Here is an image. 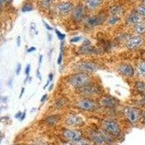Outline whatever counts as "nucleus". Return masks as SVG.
<instances>
[{"mask_svg": "<svg viewBox=\"0 0 145 145\" xmlns=\"http://www.w3.org/2000/svg\"><path fill=\"white\" fill-rule=\"evenodd\" d=\"M66 81L68 83V84H70L72 87L79 89L91 84V77L88 73L80 72L70 75L67 77Z\"/></svg>", "mask_w": 145, "mask_h": 145, "instance_id": "f257e3e1", "label": "nucleus"}, {"mask_svg": "<svg viewBox=\"0 0 145 145\" xmlns=\"http://www.w3.org/2000/svg\"><path fill=\"white\" fill-rule=\"evenodd\" d=\"M76 106L78 109L84 111H94L99 107V105L97 102L88 97H84L78 100L76 103Z\"/></svg>", "mask_w": 145, "mask_h": 145, "instance_id": "f03ea898", "label": "nucleus"}, {"mask_svg": "<svg viewBox=\"0 0 145 145\" xmlns=\"http://www.w3.org/2000/svg\"><path fill=\"white\" fill-rule=\"evenodd\" d=\"M77 89L78 90L79 94L83 96L84 97L88 98L91 97H94L96 95H99L102 92V88L100 86H97L96 84H92L91 83L87 86Z\"/></svg>", "mask_w": 145, "mask_h": 145, "instance_id": "7ed1b4c3", "label": "nucleus"}, {"mask_svg": "<svg viewBox=\"0 0 145 145\" xmlns=\"http://www.w3.org/2000/svg\"><path fill=\"white\" fill-rule=\"evenodd\" d=\"M74 69L76 71L85 73H91L94 72L99 69V66L97 63L90 61H82L76 63L74 65Z\"/></svg>", "mask_w": 145, "mask_h": 145, "instance_id": "20e7f679", "label": "nucleus"}, {"mask_svg": "<svg viewBox=\"0 0 145 145\" xmlns=\"http://www.w3.org/2000/svg\"><path fill=\"white\" fill-rule=\"evenodd\" d=\"M123 114L127 120L131 123H137L141 117L140 110L133 107H124Z\"/></svg>", "mask_w": 145, "mask_h": 145, "instance_id": "39448f33", "label": "nucleus"}, {"mask_svg": "<svg viewBox=\"0 0 145 145\" xmlns=\"http://www.w3.org/2000/svg\"><path fill=\"white\" fill-rule=\"evenodd\" d=\"M103 126L108 134L113 136H119L120 134V125L118 123L113 120H105L103 122Z\"/></svg>", "mask_w": 145, "mask_h": 145, "instance_id": "423d86ee", "label": "nucleus"}, {"mask_svg": "<svg viewBox=\"0 0 145 145\" xmlns=\"http://www.w3.org/2000/svg\"><path fill=\"white\" fill-rule=\"evenodd\" d=\"M56 10L59 15L65 17L70 15L73 11L74 5L71 2H62L57 5Z\"/></svg>", "mask_w": 145, "mask_h": 145, "instance_id": "0eeeda50", "label": "nucleus"}, {"mask_svg": "<svg viewBox=\"0 0 145 145\" xmlns=\"http://www.w3.org/2000/svg\"><path fill=\"white\" fill-rule=\"evenodd\" d=\"M105 14H99V15L89 17L85 20V25L88 27H95L101 25L106 20Z\"/></svg>", "mask_w": 145, "mask_h": 145, "instance_id": "6e6552de", "label": "nucleus"}, {"mask_svg": "<svg viewBox=\"0 0 145 145\" xmlns=\"http://www.w3.org/2000/svg\"><path fill=\"white\" fill-rule=\"evenodd\" d=\"M144 44V39L141 36H137L129 39L125 42V46L130 50H137L142 46Z\"/></svg>", "mask_w": 145, "mask_h": 145, "instance_id": "1a4fd4ad", "label": "nucleus"}, {"mask_svg": "<svg viewBox=\"0 0 145 145\" xmlns=\"http://www.w3.org/2000/svg\"><path fill=\"white\" fill-rule=\"evenodd\" d=\"M117 71L120 74L125 77L131 78L134 75V69L129 63H120L117 66Z\"/></svg>", "mask_w": 145, "mask_h": 145, "instance_id": "9d476101", "label": "nucleus"}, {"mask_svg": "<svg viewBox=\"0 0 145 145\" xmlns=\"http://www.w3.org/2000/svg\"><path fill=\"white\" fill-rule=\"evenodd\" d=\"M99 104L104 107L107 108H113L119 104V102L117 99L111 96H105L101 98L99 101Z\"/></svg>", "mask_w": 145, "mask_h": 145, "instance_id": "9b49d317", "label": "nucleus"}, {"mask_svg": "<svg viewBox=\"0 0 145 145\" xmlns=\"http://www.w3.org/2000/svg\"><path fill=\"white\" fill-rule=\"evenodd\" d=\"M86 8L83 5H78L72 11V16L75 21L79 22L84 20L86 17Z\"/></svg>", "mask_w": 145, "mask_h": 145, "instance_id": "f8f14e48", "label": "nucleus"}, {"mask_svg": "<svg viewBox=\"0 0 145 145\" xmlns=\"http://www.w3.org/2000/svg\"><path fill=\"white\" fill-rule=\"evenodd\" d=\"M144 17L137 12H133L130 15H128L126 18V23L127 24L131 25H136L138 23H143Z\"/></svg>", "mask_w": 145, "mask_h": 145, "instance_id": "ddd939ff", "label": "nucleus"}, {"mask_svg": "<svg viewBox=\"0 0 145 145\" xmlns=\"http://www.w3.org/2000/svg\"><path fill=\"white\" fill-rule=\"evenodd\" d=\"M63 136L71 142L77 141L81 138V135L79 132L75 130H71V129H68V130L65 131L63 132Z\"/></svg>", "mask_w": 145, "mask_h": 145, "instance_id": "4468645a", "label": "nucleus"}, {"mask_svg": "<svg viewBox=\"0 0 145 145\" xmlns=\"http://www.w3.org/2000/svg\"><path fill=\"white\" fill-rule=\"evenodd\" d=\"M65 123L69 126H77L81 125L84 123V120L78 116H71L66 119Z\"/></svg>", "mask_w": 145, "mask_h": 145, "instance_id": "2eb2a0df", "label": "nucleus"}, {"mask_svg": "<svg viewBox=\"0 0 145 145\" xmlns=\"http://www.w3.org/2000/svg\"><path fill=\"white\" fill-rule=\"evenodd\" d=\"M103 4V0H86L85 5L89 10L94 11L99 9Z\"/></svg>", "mask_w": 145, "mask_h": 145, "instance_id": "dca6fc26", "label": "nucleus"}, {"mask_svg": "<svg viewBox=\"0 0 145 145\" xmlns=\"http://www.w3.org/2000/svg\"><path fill=\"white\" fill-rule=\"evenodd\" d=\"M79 52L81 54H98L97 49L92 46L91 45H88V46H82L79 49Z\"/></svg>", "mask_w": 145, "mask_h": 145, "instance_id": "f3484780", "label": "nucleus"}, {"mask_svg": "<svg viewBox=\"0 0 145 145\" xmlns=\"http://www.w3.org/2000/svg\"><path fill=\"white\" fill-rule=\"evenodd\" d=\"M110 12L111 15L120 17L123 13V9L120 5H113L110 8Z\"/></svg>", "mask_w": 145, "mask_h": 145, "instance_id": "a211bd4d", "label": "nucleus"}, {"mask_svg": "<svg viewBox=\"0 0 145 145\" xmlns=\"http://www.w3.org/2000/svg\"><path fill=\"white\" fill-rule=\"evenodd\" d=\"M68 104V100L67 99V98L65 97H61L59 98V99H57L54 102V107L57 109H62L64 108L65 107L67 106V105Z\"/></svg>", "mask_w": 145, "mask_h": 145, "instance_id": "6ab92c4d", "label": "nucleus"}, {"mask_svg": "<svg viewBox=\"0 0 145 145\" xmlns=\"http://www.w3.org/2000/svg\"><path fill=\"white\" fill-rule=\"evenodd\" d=\"M91 138H92L93 142L95 143L96 145H103L105 142L103 137L99 133H94V134H92Z\"/></svg>", "mask_w": 145, "mask_h": 145, "instance_id": "aec40b11", "label": "nucleus"}, {"mask_svg": "<svg viewBox=\"0 0 145 145\" xmlns=\"http://www.w3.org/2000/svg\"><path fill=\"white\" fill-rule=\"evenodd\" d=\"M60 118V116H57V115H54V116H49L48 118H46L45 119V121L48 124H50V125H55L58 122V120H59Z\"/></svg>", "mask_w": 145, "mask_h": 145, "instance_id": "412c9836", "label": "nucleus"}, {"mask_svg": "<svg viewBox=\"0 0 145 145\" xmlns=\"http://www.w3.org/2000/svg\"><path fill=\"white\" fill-rule=\"evenodd\" d=\"M134 31L138 34L142 35L145 33V23H141L134 25Z\"/></svg>", "mask_w": 145, "mask_h": 145, "instance_id": "4be33fe9", "label": "nucleus"}, {"mask_svg": "<svg viewBox=\"0 0 145 145\" xmlns=\"http://www.w3.org/2000/svg\"><path fill=\"white\" fill-rule=\"evenodd\" d=\"M136 89L139 93L145 94V83L142 81H137L136 83Z\"/></svg>", "mask_w": 145, "mask_h": 145, "instance_id": "5701e85b", "label": "nucleus"}, {"mask_svg": "<svg viewBox=\"0 0 145 145\" xmlns=\"http://www.w3.org/2000/svg\"><path fill=\"white\" fill-rule=\"evenodd\" d=\"M57 0H41L40 2V5H41V7H43L44 9H47L50 7L52 5L54 2H56Z\"/></svg>", "mask_w": 145, "mask_h": 145, "instance_id": "b1692460", "label": "nucleus"}, {"mask_svg": "<svg viewBox=\"0 0 145 145\" xmlns=\"http://www.w3.org/2000/svg\"><path fill=\"white\" fill-rule=\"evenodd\" d=\"M120 17L115 16V15H110V17L108 19V24L110 25H116L118 23L120 22Z\"/></svg>", "mask_w": 145, "mask_h": 145, "instance_id": "393cba45", "label": "nucleus"}, {"mask_svg": "<svg viewBox=\"0 0 145 145\" xmlns=\"http://www.w3.org/2000/svg\"><path fill=\"white\" fill-rule=\"evenodd\" d=\"M138 71L139 74L145 77V62H141L138 65Z\"/></svg>", "mask_w": 145, "mask_h": 145, "instance_id": "a878e982", "label": "nucleus"}, {"mask_svg": "<svg viewBox=\"0 0 145 145\" xmlns=\"http://www.w3.org/2000/svg\"><path fill=\"white\" fill-rule=\"evenodd\" d=\"M33 10V6L31 4H25L22 7V12H28Z\"/></svg>", "mask_w": 145, "mask_h": 145, "instance_id": "bb28decb", "label": "nucleus"}, {"mask_svg": "<svg viewBox=\"0 0 145 145\" xmlns=\"http://www.w3.org/2000/svg\"><path fill=\"white\" fill-rule=\"evenodd\" d=\"M137 12L145 18V5H141L137 7Z\"/></svg>", "mask_w": 145, "mask_h": 145, "instance_id": "cd10ccee", "label": "nucleus"}, {"mask_svg": "<svg viewBox=\"0 0 145 145\" xmlns=\"http://www.w3.org/2000/svg\"><path fill=\"white\" fill-rule=\"evenodd\" d=\"M72 142V144L73 145H89V144H88V142H86V140L83 139L82 138L78 139V140L74 141V142Z\"/></svg>", "mask_w": 145, "mask_h": 145, "instance_id": "c85d7f7f", "label": "nucleus"}, {"mask_svg": "<svg viewBox=\"0 0 145 145\" xmlns=\"http://www.w3.org/2000/svg\"><path fill=\"white\" fill-rule=\"evenodd\" d=\"M54 31H55V33H56L58 39H59L60 41H63V40L65 39V34H63V33H62L61 32L59 31V30H57V29H55Z\"/></svg>", "mask_w": 145, "mask_h": 145, "instance_id": "c756f323", "label": "nucleus"}, {"mask_svg": "<svg viewBox=\"0 0 145 145\" xmlns=\"http://www.w3.org/2000/svg\"><path fill=\"white\" fill-rule=\"evenodd\" d=\"M81 39V36H76V37H73V38L71 39V42H72V43H77V42H78Z\"/></svg>", "mask_w": 145, "mask_h": 145, "instance_id": "7c9ffc66", "label": "nucleus"}, {"mask_svg": "<svg viewBox=\"0 0 145 145\" xmlns=\"http://www.w3.org/2000/svg\"><path fill=\"white\" fill-rule=\"evenodd\" d=\"M30 71H31V65H28L26 66V68H25V74H26L27 77H29Z\"/></svg>", "mask_w": 145, "mask_h": 145, "instance_id": "2f4dec72", "label": "nucleus"}, {"mask_svg": "<svg viewBox=\"0 0 145 145\" xmlns=\"http://www.w3.org/2000/svg\"><path fill=\"white\" fill-rule=\"evenodd\" d=\"M62 61H63V53L60 52L57 59V64L60 65L62 63Z\"/></svg>", "mask_w": 145, "mask_h": 145, "instance_id": "473e14b6", "label": "nucleus"}, {"mask_svg": "<svg viewBox=\"0 0 145 145\" xmlns=\"http://www.w3.org/2000/svg\"><path fill=\"white\" fill-rule=\"evenodd\" d=\"M42 22H43V23H44V25L45 28H46V29L48 30V31H52V30H53V28H52V27L50 26V25H49V24H47V23H46V22L44 21V20H42Z\"/></svg>", "mask_w": 145, "mask_h": 145, "instance_id": "72a5a7b5", "label": "nucleus"}, {"mask_svg": "<svg viewBox=\"0 0 145 145\" xmlns=\"http://www.w3.org/2000/svg\"><path fill=\"white\" fill-rule=\"evenodd\" d=\"M20 71H21V65L18 64V66H17V69H16V74L18 75L20 72Z\"/></svg>", "mask_w": 145, "mask_h": 145, "instance_id": "f704fd0d", "label": "nucleus"}, {"mask_svg": "<svg viewBox=\"0 0 145 145\" xmlns=\"http://www.w3.org/2000/svg\"><path fill=\"white\" fill-rule=\"evenodd\" d=\"M36 50V47H34V46H31V47L28 48V50H27V52H28V53L32 52H34Z\"/></svg>", "mask_w": 145, "mask_h": 145, "instance_id": "c9c22d12", "label": "nucleus"}, {"mask_svg": "<svg viewBox=\"0 0 145 145\" xmlns=\"http://www.w3.org/2000/svg\"><path fill=\"white\" fill-rule=\"evenodd\" d=\"M22 114H23V113H22L20 111H19V112H18V113H17L16 115L15 116V118H17V119L20 118H21V116H22Z\"/></svg>", "mask_w": 145, "mask_h": 145, "instance_id": "e433bc0d", "label": "nucleus"}, {"mask_svg": "<svg viewBox=\"0 0 145 145\" xmlns=\"http://www.w3.org/2000/svg\"><path fill=\"white\" fill-rule=\"evenodd\" d=\"M11 0H0V6H2L4 4L7 3V2H10Z\"/></svg>", "mask_w": 145, "mask_h": 145, "instance_id": "4c0bfd02", "label": "nucleus"}, {"mask_svg": "<svg viewBox=\"0 0 145 145\" xmlns=\"http://www.w3.org/2000/svg\"><path fill=\"white\" fill-rule=\"evenodd\" d=\"M36 76L39 78V80H41V73H40V71H39V68H38L37 70V72H36Z\"/></svg>", "mask_w": 145, "mask_h": 145, "instance_id": "58836bf2", "label": "nucleus"}, {"mask_svg": "<svg viewBox=\"0 0 145 145\" xmlns=\"http://www.w3.org/2000/svg\"><path fill=\"white\" fill-rule=\"evenodd\" d=\"M47 98V94H44V95L42 96V97H41V102H44L45 100H46V99Z\"/></svg>", "mask_w": 145, "mask_h": 145, "instance_id": "ea45409f", "label": "nucleus"}, {"mask_svg": "<svg viewBox=\"0 0 145 145\" xmlns=\"http://www.w3.org/2000/svg\"><path fill=\"white\" fill-rule=\"evenodd\" d=\"M25 116H26V113H25V112H23V114H22V116H21V118H20V120H21V121L22 120H23L24 119H25Z\"/></svg>", "mask_w": 145, "mask_h": 145, "instance_id": "a19ab883", "label": "nucleus"}, {"mask_svg": "<svg viewBox=\"0 0 145 145\" xmlns=\"http://www.w3.org/2000/svg\"><path fill=\"white\" fill-rule=\"evenodd\" d=\"M53 78H54V75H53V73H50V74H49V79L48 80H50V81H52V79H53Z\"/></svg>", "mask_w": 145, "mask_h": 145, "instance_id": "79ce46f5", "label": "nucleus"}, {"mask_svg": "<svg viewBox=\"0 0 145 145\" xmlns=\"http://www.w3.org/2000/svg\"><path fill=\"white\" fill-rule=\"evenodd\" d=\"M17 44H18V46L20 45V36H18V39H17Z\"/></svg>", "mask_w": 145, "mask_h": 145, "instance_id": "37998d69", "label": "nucleus"}, {"mask_svg": "<svg viewBox=\"0 0 145 145\" xmlns=\"http://www.w3.org/2000/svg\"><path fill=\"white\" fill-rule=\"evenodd\" d=\"M24 91H25V89H24V88H22L21 93H20V98L22 97V96H23V93H24Z\"/></svg>", "mask_w": 145, "mask_h": 145, "instance_id": "c03bdc74", "label": "nucleus"}, {"mask_svg": "<svg viewBox=\"0 0 145 145\" xmlns=\"http://www.w3.org/2000/svg\"><path fill=\"white\" fill-rule=\"evenodd\" d=\"M42 58H43V56H42V55H40V56H39V66H40V65H41V61H42Z\"/></svg>", "mask_w": 145, "mask_h": 145, "instance_id": "a18cd8bd", "label": "nucleus"}, {"mask_svg": "<svg viewBox=\"0 0 145 145\" xmlns=\"http://www.w3.org/2000/svg\"><path fill=\"white\" fill-rule=\"evenodd\" d=\"M47 35L49 36V39L48 40H49V41H50L52 40V35L50 33H47Z\"/></svg>", "mask_w": 145, "mask_h": 145, "instance_id": "49530a36", "label": "nucleus"}, {"mask_svg": "<svg viewBox=\"0 0 145 145\" xmlns=\"http://www.w3.org/2000/svg\"><path fill=\"white\" fill-rule=\"evenodd\" d=\"M53 86H54V84H51V86H50V87H49V90L52 91V89Z\"/></svg>", "mask_w": 145, "mask_h": 145, "instance_id": "de8ad7c7", "label": "nucleus"}, {"mask_svg": "<svg viewBox=\"0 0 145 145\" xmlns=\"http://www.w3.org/2000/svg\"><path fill=\"white\" fill-rule=\"evenodd\" d=\"M144 124L145 125V110L144 112Z\"/></svg>", "mask_w": 145, "mask_h": 145, "instance_id": "09e8293b", "label": "nucleus"}, {"mask_svg": "<svg viewBox=\"0 0 145 145\" xmlns=\"http://www.w3.org/2000/svg\"><path fill=\"white\" fill-rule=\"evenodd\" d=\"M65 145H73V144H65Z\"/></svg>", "mask_w": 145, "mask_h": 145, "instance_id": "8fccbe9b", "label": "nucleus"}, {"mask_svg": "<svg viewBox=\"0 0 145 145\" xmlns=\"http://www.w3.org/2000/svg\"><path fill=\"white\" fill-rule=\"evenodd\" d=\"M0 135H1V132H0Z\"/></svg>", "mask_w": 145, "mask_h": 145, "instance_id": "3c124183", "label": "nucleus"}, {"mask_svg": "<svg viewBox=\"0 0 145 145\" xmlns=\"http://www.w3.org/2000/svg\"><path fill=\"white\" fill-rule=\"evenodd\" d=\"M14 145H18V144H14Z\"/></svg>", "mask_w": 145, "mask_h": 145, "instance_id": "603ef678", "label": "nucleus"}, {"mask_svg": "<svg viewBox=\"0 0 145 145\" xmlns=\"http://www.w3.org/2000/svg\"><path fill=\"white\" fill-rule=\"evenodd\" d=\"M144 1H145V0H144Z\"/></svg>", "mask_w": 145, "mask_h": 145, "instance_id": "864d4df0", "label": "nucleus"}]
</instances>
